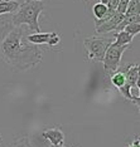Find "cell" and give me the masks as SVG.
<instances>
[{
    "label": "cell",
    "instance_id": "obj_2",
    "mask_svg": "<svg viewBox=\"0 0 140 147\" xmlns=\"http://www.w3.org/2000/svg\"><path fill=\"white\" fill-rule=\"evenodd\" d=\"M44 10L43 1L27 0L20 4L19 9L12 16V23L14 25H28L29 30L33 33H41V26L38 23L39 14Z\"/></svg>",
    "mask_w": 140,
    "mask_h": 147
},
{
    "label": "cell",
    "instance_id": "obj_6",
    "mask_svg": "<svg viewBox=\"0 0 140 147\" xmlns=\"http://www.w3.org/2000/svg\"><path fill=\"white\" fill-rule=\"evenodd\" d=\"M124 19V15L120 14V13L115 11L114 15L111 18H109L107 20L102 22L99 26H96V32L100 33V34H105V33H110V32H115L116 28L119 26V24L122 22Z\"/></svg>",
    "mask_w": 140,
    "mask_h": 147
},
{
    "label": "cell",
    "instance_id": "obj_9",
    "mask_svg": "<svg viewBox=\"0 0 140 147\" xmlns=\"http://www.w3.org/2000/svg\"><path fill=\"white\" fill-rule=\"evenodd\" d=\"M20 6L18 0H0V15L15 13Z\"/></svg>",
    "mask_w": 140,
    "mask_h": 147
},
{
    "label": "cell",
    "instance_id": "obj_16",
    "mask_svg": "<svg viewBox=\"0 0 140 147\" xmlns=\"http://www.w3.org/2000/svg\"><path fill=\"white\" fill-rule=\"evenodd\" d=\"M129 4H130V0H120L119 4H118V8H116V11L120 13V14H122V15H125V13L129 8Z\"/></svg>",
    "mask_w": 140,
    "mask_h": 147
},
{
    "label": "cell",
    "instance_id": "obj_23",
    "mask_svg": "<svg viewBox=\"0 0 140 147\" xmlns=\"http://www.w3.org/2000/svg\"><path fill=\"white\" fill-rule=\"evenodd\" d=\"M35 1H42V0H35Z\"/></svg>",
    "mask_w": 140,
    "mask_h": 147
},
{
    "label": "cell",
    "instance_id": "obj_19",
    "mask_svg": "<svg viewBox=\"0 0 140 147\" xmlns=\"http://www.w3.org/2000/svg\"><path fill=\"white\" fill-rule=\"evenodd\" d=\"M110 1H111V0H100V3H102V4L106 5V6L110 4Z\"/></svg>",
    "mask_w": 140,
    "mask_h": 147
},
{
    "label": "cell",
    "instance_id": "obj_13",
    "mask_svg": "<svg viewBox=\"0 0 140 147\" xmlns=\"http://www.w3.org/2000/svg\"><path fill=\"white\" fill-rule=\"evenodd\" d=\"M8 147H33V145L31 143V140L28 138V136H20L13 140L8 145Z\"/></svg>",
    "mask_w": 140,
    "mask_h": 147
},
{
    "label": "cell",
    "instance_id": "obj_20",
    "mask_svg": "<svg viewBox=\"0 0 140 147\" xmlns=\"http://www.w3.org/2000/svg\"><path fill=\"white\" fill-rule=\"evenodd\" d=\"M49 147H65V145H51Z\"/></svg>",
    "mask_w": 140,
    "mask_h": 147
},
{
    "label": "cell",
    "instance_id": "obj_10",
    "mask_svg": "<svg viewBox=\"0 0 140 147\" xmlns=\"http://www.w3.org/2000/svg\"><path fill=\"white\" fill-rule=\"evenodd\" d=\"M110 81H111L112 86L116 88H121L122 86L126 83V76H125V71L124 69H118L116 72H114L110 76Z\"/></svg>",
    "mask_w": 140,
    "mask_h": 147
},
{
    "label": "cell",
    "instance_id": "obj_3",
    "mask_svg": "<svg viewBox=\"0 0 140 147\" xmlns=\"http://www.w3.org/2000/svg\"><path fill=\"white\" fill-rule=\"evenodd\" d=\"M112 39L107 38H97V36H90L83 40L87 57L90 61L93 62H102L105 58V54L107 52L109 47L112 44Z\"/></svg>",
    "mask_w": 140,
    "mask_h": 147
},
{
    "label": "cell",
    "instance_id": "obj_15",
    "mask_svg": "<svg viewBox=\"0 0 140 147\" xmlns=\"http://www.w3.org/2000/svg\"><path fill=\"white\" fill-rule=\"evenodd\" d=\"M124 30L134 38L136 34H139L140 33V24H135V23H133V24H128L124 28Z\"/></svg>",
    "mask_w": 140,
    "mask_h": 147
},
{
    "label": "cell",
    "instance_id": "obj_17",
    "mask_svg": "<svg viewBox=\"0 0 140 147\" xmlns=\"http://www.w3.org/2000/svg\"><path fill=\"white\" fill-rule=\"evenodd\" d=\"M128 147H140V137L139 136H135V138H134V141L133 142H130Z\"/></svg>",
    "mask_w": 140,
    "mask_h": 147
},
{
    "label": "cell",
    "instance_id": "obj_8",
    "mask_svg": "<svg viewBox=\"0 0 140 147\" xmlns=\"http://www.w3.org/2000/svg\"><path fill=\"white\" fill-rule=\"evenodd\" d=\"M125 76H126V84H129L131 88L136 87V82L139 79V73H138V65L136 64H129L124 67Z\"/></svg>",
    "mask_w": 140,
    "mask_h": 147
},
{
    "label": "cell",
    "instance_id": "obj_12",
    "mask_svg": "<svg viewBox=\"0 0 140 147\" xmlns=\"http://www.w3.org/2000/svg\"><path fill=\"white\" fill-rule=\"evenodd\" d=\"M92 13H93V18L96 19H104L106 14H107V6L104 5L102 3H96L92 6Z\"/></svg>",
    "mask_w": 140,
    "mask_h": 147
},
{
    "label": "cell",
    "instance_id": "obj_14",
    "mask_svg": "<svg viewBox=\"0 0 140 147\" xmlns=\"http://www.w3.org/2000/svg\"><path fill=\"white\" fill-rule=\"evenodd\" d=\"M125 14H135L140 15V0H130L129 8Z\"/></svg>",
    "mask_w": 140,
    "mask_h": 147
},
{
    "label": "cell",
    "instance_id": "obj_18",
    "mask_svg": "<svg viewBox=\"0 0 140 147\" xmlns=\"http://www.w3.org/2000/svg\"><path fill=\"white\" fill-rule=\"evenodd\" d=\"M131 102L134 103L136 107H138V108H139V112H140V96H139V97H133Z\"/></svg>",
    "mask_w": 140,
    "mask_h": 147
},
{
    "label": "cell",
    "instance_id": "obj_11",
    "mask_svg": "<svg viewBox=\"0 0 140 147\" xmlns=\"http://www.w3.org/2000/svg\"><path fill=\"white\" fill-rule=\"evenodd\" d=\"M133 42V36L128 34L125 30L116 32L115 33V42L114 44L116 45H130V43Z\"/></svg>",
    "mask_w": 140,
    "mask_h": 147
},
{
    "label": "cell",
    "instance_id": "obj_5",
    "mask_svg": "<svg viewBox=\"0 0 140 147\" xmlns=\"http://www.w3.org/2000/svg\"><path fill=\"white\" fill-rule=\"evenodd\" d=\"M28 42L33 43L35 45L41 44H48L49 47H56L61 40L57 33H32L27 36Z\"/></svg>",
    "mask_w": 140,
    "mask_h": 147
},
{
    "label": "cell",
    "instance_id": "obj_21",
    "mask_svg": "<svg viewBox=\"0 0 140 147\" xmlns=\"http://www.w3.org/2000/svg\"><path fill=\"white\" fill-rule=\"evenodd\" d=\"M136 87L139 88V92H140V78L138 79V82H136Z\"/></svg>",
    "mask_w": 140,
    "mask_h": 147
},
{
    "label": "cell",
    "instance_id": "obj_22",
    "mask_svg": "<svg viewBox=\"0 0 140 147\" xmlns=\"http://www.w3.org/2000/svg\"><path fill=\"white\" fill-rule=\"evenodd\" d=\"M1 145H3V137L0 135V147H1Z\"/></svg>",
    "mask_w": 140,
    "mask_h": 147
},
{
    "label": "cell",
    "instance_id": "obj_1",
    "mask_svg": "<svg viewBox=\"0 0 140 147\" xmlns=\"http://www.w3.org/2000/svg\"><path fill=\"white\" fill-rule=\"evenodd\" d=\"M29 34H32L29 28L14 25L12 22H4L0 25V61L14 71H28L43 59L41 48L27 39Z\"/></svg>",
    "mask_w": 140,
    "mask_h": 147
},
{
    "label": "cell",
    "instance_id": "obj_7",
    "mask_svg": "<svg viewBox=\"0 0 140 147\" xmlns=\"http://www.w3.org/2000/svg\"><path fill=\"white\" fill-rule=\"evenodd\" d=\"M42 137L51 142V145H63L65 142V133L57 127H53V128L42 132Z\"/></svg>",
    "mask_w": 140,
    "mask_h": 147
},
{
    "label": "cell",
    "instance_id": "obj_4",
    "mask_svg": "<svg viewBox=\"0 0 140 147\" xmlns=\"http://www.w3.org/2000/svg\"><path fill=\"white\" fill-rule=\"evenodd\" d=\"M128 48H129V45H116L114 44V42L109 47L104 61H102V63H104V71L107 76H111L112 73L119 69L121 57Z\"/></svg>",
    "mask_w": 140,
    "mask_h": 147
}]
</instances>
